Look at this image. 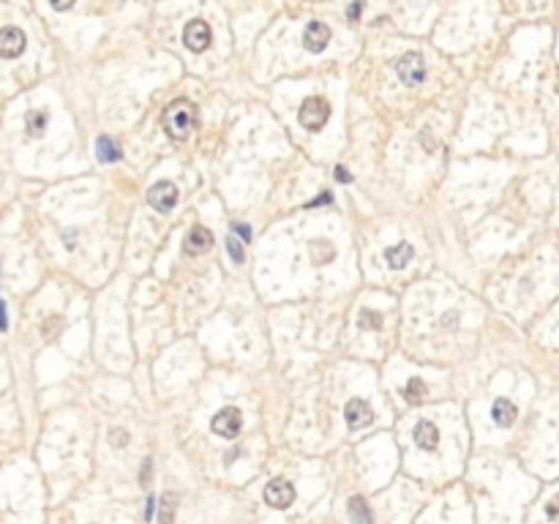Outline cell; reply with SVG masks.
<instances>
[{
  "mask_svg": "<svg viewBox=\"0 0 559 524\" xmlns=\"http://www.w3.org/2000/svg\"><path fill=\"white\" fill-rule=\"evenodd\" d=\"M161 126H164L167 137L175 140V143L189 140V134L197 129V104H191L189 98L172 101V104L161 112Z\"/></svg>",
  "mask_w": 559,
  "mask_h": 524,
  "instance_id": "obj_1",
  "label": "cell"
},
{
  "mask_svg": "<svg viewBox=\"0 0 559 524\" xmlns=\"http://www.w3.org/2000/svg\"><path fill=\"white\" fill-rule=\"evenodd\" d=\"M297 118H300V126H303L306 132H319V129H325V123L330 120V104H328L322 96H308V98L300 104Z\"/></svg>",
  "mask_w": 559,
  "mask_h": 524,
  "instance_id": "obj_2",
  "label": "cell"
},
{
  "mask_svg": "<svg viewBox=\"0 0 559 524\" xmlns=\"http://www.w3.org/2000/svg\"><path fill=\"white\" fill-rule=\"evenodd\" d=\"M210 429H213V434H218V437H224V440H235V437L240 434V429H243L240 410H238V407H224V410H218V412L213 415V421H210Z\"/></svg>",
  "mask_w": 559,
  "mask_h": 524,
  "instance_id": "obj_3",
  "label": "cell"
},
{
  "mask_svg": "<svg viewBox=\"0 0 559 524\" xmlns=\"http://www.w3.org/2000/svg\"><path fill=\"white\" fill-rule=\"evenodd\" d=\"M147 202H150L153 211L167 213V211H172L178 205V189L169 180H158V183H153L147 189Z\"/></svg>",
  "mask_w": 559,
  "mask_h": 524,
  "instance_id": "obj_4",
  "label": "cell"
},
{
  "mask_svg": "<svg viewBox=\"0 0 559 524\" xmlns=\"http://www.w3.org/2000/svg\"><path fill=\"white\" fill-rule=\"evenodd\" d=\"M396 74L401 76V82H404V85H410V87L420 85V82L425 79V66H423V58H420L418 52H407V55H401V58L396 61Z\"/></svg>",
  "mask_w": 559,
  "mask_h": 524,
  "instance_id": "obj_5",
  "label": "cell"
},
{
  "mask_svg": "<svg viewBox=\"0 0 559 524\" xmlns=\"http://www.w3.org/2000/svg\"><path fill=\"white\" fill-rule=\"evenodd\" d=\"M265 503L271 505V508H289L292 503H295V486L289 483V481H284V478H276V481H271L268 486H265Z\"/></svg>",
  "mask_w": 559,
  "mask_h": 524,
  "instance_id": "obj_6",
  "label": "cell"
},
{
  "mask_svg": "<svg viewBox=\"0 0 559 524\" xmlns=\"http://www.w3.org/2000/svg\"><path fill=\"white\" fill-rule=\"evenodd\" d=\"M210 249H213V232H210L208 227L197 224L194 229H189V235H186V240H183V251H186L189 257L208 254Z\"/></svg>",
  "mask_w": 559,
  "mask_h": 524,
  "instance_id": "obj_7",
  "label": "cell"
},
{
  "mask_svg": "<svg viewBox=\"0 0 559 524\" xmlns=\"http://www.w3.org/2000/svg\"><path fill=\"white\" fill-rule=\"evenodd\" d=\"M183 44H186L191 52H205V50L210 47L208 22H202V19L189 22V25H186V30H183Z\"/></svg>",
  "mask_w": 559,
  "mask_h": 524,
  "instance_id": "obj_8",
  "label": "cell"
},
{
  "mask_svg": "<svg viewBox=\"0 0 559 524\" xmlns=\"http://www.w3.org/2000/svg\"><path fill=\"white\" fill-rule=\"evenodd\" d=\"M25 33L19 28H3L0 30V58H19L25 52Z\"/></svg>",
  "mask_w": 559,
  "mask_h": 524,
  "instance_id": "obj_9",
  "label": "cell"
},
{
  "mask_svg": "<svg viewBox=\"0 0 559 524\" xmlns=\"http://www.w3.org/2000/svg\"><path fill=\"white\" fill-rule=\"evenodd\" d=\"M344 421L350 429H366L374 421V412L363 399H350L344 407Z\"/></svg>",
  "mask_w": 559,
  "mask_h": 524,
  "instance_id": "obj_10",
  "label": "cell"
},
{
  "mask_svg": "<svg viewBox=\"0 0 559 524\" xmlns=\"http://www.w3.org/2000/svg\"><path fill=\"white\" fill-rule=\"evenodd\" d=\"M330 41V28L325 22H308L303 30V44L308 52H322Z\"/></svg>",
  "mask_w": 559,
  "mask_h": 524,
  "instance_id": "obj_11",
  "label": "cell"
},
{
  "mask_svg": "<svg viewBox=\"0 0 559 524\" xmlns=\"http://www.w3.org/2000/svg\"><path fill=\"white\" fill-rule=\"evenodd\" d=\"M412 257H415V249H412V243H407V240H401V243L385 249V262H388L393 271L407 268V265L412 262Z\"/></svg>",
  "mask_w": 559,
  "mask_h": 524,
  "instance_id": "obj_12",
  "label": "cell"
},
{
  "mask_svg": "<svg viewBox=\"0 0 559 524\" xmlns=\"http://www.w3.org/2000/svg\"><path fill=\"white\" fill-rule=\"evenodd\" d=\"M516 415H518V410H516V404L507 401V399H496L494 407H491V418H494V423L502 426V429L513 426V423H516Z\"/></svg>",
  "mask_w": 559,
  "mask_h": 524,
  "instance_id": "obj_13",
  "label": "cell"
},
{
  "mask_svg": "<svg viewBox=\"0 0 559 524\" xmlns=\"http://www.w3.org/2000/svg\"><path fill=\"white\" fill-rule=\"evenodd\" d=\"M415 443L423 450H434L439 446V429L431 421H420L418 426H415Z\"/></svg>",
  "mask_w": 559,
  "mask_h": 524,
  "instance_id": "obj_14",
  "label": "cell"
},
{
  "mask_svg": "<svg viewBox=\"0 0 559 524\" xmlns=\"http://www.w3.org/2000/svg\"><path fill=\"white\" fill-rule=\"evenodd\" d=\"M96 153H98V161H104V164L120 161V156H123L112 137H98V140H96Z\"/></svg>",
  "mask_w": 559,
  "mask_h": 524,
  "instance_id": "obj_15",
  "label": "cell"
},
{
  "mask_svg": "<svg viewBox=\"0 0 559 524\" xmlns=\"http://www.w3.org/2000/svg\"><path fill=\"white\" fill-rule=\"evenodd\" d=\"M401 393H404V399H407L410 404H418V401H423V396L428 393V388H425V382H423L420 377H412V379L401 388Z\"/></svg>",
  "mask_w": 559,
  "mask_h": 524,
  "instance_id": "obj_16",
  "label": "cell"
},
{
  "mask_svg": "<svg viewBox=\"0 0 559 524\" xmlns=\"http://www.w3.org/2000/svg\"><path fill=\"white\" fill-rule=\"evenodd\" d=\"M44 129H47V112H44V109L28 112V134H30V137H41Z\"/></svg>",
  "mask_w": 559,
  "mask_h": 524,
  "instance_id": "obj_17",
  "label": "cell"
},
{
  "mask_svg": "<svg viewBox=\"0 0 559 524\" xmlns=\"http://www.w3.org/2000/svg\"><path fill=\"white\" fill-rule=\"evenodd\" d=\"M350 514H352V519H355V522H363V524H368L371 519H374V514L368 511V505L363 503V497H352V500H350Z\"/></svg>",
  "mask_w": 559,
  "mask_h": 524,
  "instance_id": "obj_18",
  "label": "cell"
},
{
  "mask_svg": "<svg viewBox=\"0 0 559 524\" xmlns=\"http://www.w3.org/2000/svg\"><path fill=\"white\" fill-rule=\"evenodd\" d=\"M357 325H360L363 331H379V328H382V317H379L377 311L363 308V311H360V317H357Z\"/></svg>",
  "mask_w": 559,
  "mask_h": 524,
  "instance_id": "obj_19",
  "label": "cell"
},
{
  "mask_svg": "<svg viewBox=\"0 0 559 524\" xmlns=\"http://www.w3.org/2000/svg\"><path fill=\"white\" fill-rule=\"evenodd\" d=\"M226 251H229V257H232V262H238V265H240V262H243V260H246V251H243V246H240V243H238V240H235V238H232V235H229V238H226Z\"/></svg>",
  "mask_w": 559,
  "mask_h": 524,
  "instance_id": "obj_20",
  "label": "cell"
},
{
  "mask_svg": "<svg viewBox=\"0 0 559 524\" xmlns=\"http://www.w3.org/2000/svg\"><path fill=\"white\" fill-rule=\"evenodd\" d=\"M158 519H161V522H172V519H175V508H172V497H164Z\"/></svg>",
  "mask_w": 559,
  "mask_h": 524,
  "instance_id": "obj_21",
  "label": "cell"
},
{
  "mask_svg": "<svg viewBox=\"0 0 559 524\" xmlns=\"http://www.w3.org/2000/svg\"><path fill=\"white\" fill-rule=\"evenodd\" d=\"M232 232H235V235H240V238H243V243H249V240H251V227H249V224H238V222H232Z\"/></svg>",
  "mask_w": 559,
  "mask_h": 524,
  "instance_id": "obj_22",
  "label": "cell"
},
{
  "mask_svg": "<svg viewBox=\"0 0 559 524\" xmlns=\"http://www.w3.org/2000/svg\"><path fill=\"white\" fill-rule=\"evenodd\" d=\"M126 443H129V434H126V432H123V429H115V432H112V446H118V448H123V446H126Z\"/></svg>",
  "mask_w": 559,
  "mask_h": 524,
  "instance_id": "obj_23",
  "label": "cell"
},
{
  "mask_svg": "<svg viewBox=\"0 0 559 524\" xmlns=\"http://www.w3.org/2000/svg\"><path fill=\"white\" fill-rule=\"evenodd\" d=\"M336 180H339V183H352L350 169H344V167H336Z\"/></svg>",
  "mask_w": 559,
  "mask_h": 524,
  "instance_id": "obj_24",
  "label": "cell"
},
{
  "mask_svg": "<svg viewBox=\"0 0 559 524\" xmlns=\"http://www.w3.org/2000/svg\"><path fill=\"white\" fill-rule=\"evenodd\" d=\"M50 6H52L55 11H69L71 6H74V0H50Z\"/></svg>",
  "mask_w": 559,
  "mask_h": 524,
  "instance_id": "obj_25",
  "label": "cell"
},
{
  "mask_svg": "<svg viewBox=\"0 0 559 524\" xmlns=\"http://www.w3.org/2000/svg\"><path fill=\"white\" fill-rule=\"evenodd\" d=\"M322 202H325V205H328V202H333V194H330V191H325V194H319V197H317V200H314V202H308V208H314V205H322Z\"/></svg>",
  "mask_w": 559,
  "mask_h": 524,
  "instance_id": "obj_26",
  "label": "cell"
},
{
  "mask_svg": "<svg viewBox=\"0 0 559 524\" xmlns=\"http://www.w3.org/2000/svg\"><path fill=\"white\" fill-rule=\"evenodd\" d=\"M546 514L551 516V519H559V497H554L551 503H549V508H546Z\"/></svg>",
  "mask_w": 559,
  "mask_h": 524,
  "instance_id": "obj_27",
  "label": "cell"
},
{
  "mask_svg": "<svg viewBox=\"0 0 559 524\" xmlns=\"http://www.w3.org/2000/svg\"><path fill=\"white\" fill-rule=\"evenodd\" d=\"M347 17H350V22H357V17H360V0H355V3H352L350 14H347Z\"/></svg>",
  "mask_w": 559,
  "mask_h": 524,
  "instance_id": "obj_28",
  "label": "cell"
},
{
  "mask_svg": "<svg viewBox=\"0 0 559 524\" xmlns=\"http://www.w3.org/2000/svg\"><path fill=\"white\" fill-rule=\"evenodd\" d=\"M0 331H8V317H6V303L0 300Z\"/></svg>",
  "mask_w": 559,
  "mask_h": 524,
  "instance_id": "obj_29",
  "label": "cell"
},
{
  "mask_svg": "<svg viewBox=\"0 0 559 524\" xmlns=\"http://www.w3.org/2000/svg\"><path fill=\"white\" fill-rule=\"evenodd\" d=\"M147 472H150V459H145V464H142V475H140L142 486H147Z\"/></svg>",
  "mask_w": 559,
  "mask_h": 524,
  "instance_id": "obj_30",
  "label": "cell"
},
{
  "mask_svg": "<svg viewBox=\"0 0 559 524\" xmlns=\"http://www.w3.org/2000/svg\"><path fill=\"white\" fill-rule=\"evenodd\" d=\"M153 508H156V500H153V497H147V505H145V519H147V522L153 519Z\"/></svg>",
  "mask_w": 559,
  "mask_h": 524,
  "instance_id": "obj_31",
  "label": "cell"
}]
</instances>
